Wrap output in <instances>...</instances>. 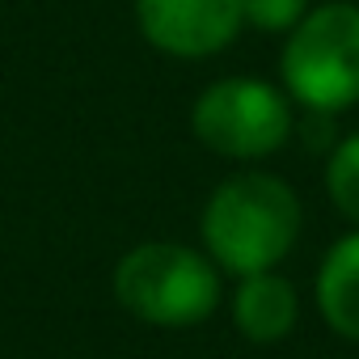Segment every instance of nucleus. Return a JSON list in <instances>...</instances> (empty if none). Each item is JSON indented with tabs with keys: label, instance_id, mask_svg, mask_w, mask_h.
Listing matches in <instances>:
<instances>
[{
	"label": "nucleus",
	"instance_id": "1",
	"mask_svg": "<svg viewBox=\"0 0 359 359\" xmlns=\"http://www.w3.org/2000/svg\"><path fill=\"white\" fill-rule=\"evenodd\" d=\"M300 237V203L283 177L271 173H237L216 187L203 208V241L208 254L229 275H262L275 271Z\"/></svg>",
	"mask_w": 359,
	"mask_h": 359
},
{
	"label": "nucleus",
	"instance_id": "2",
	"mask_svg": "<svg viewBox=\"0 0 359 359\" xmlns=\"http://www.w3.org/2000/svg\"><path fill=\"white\" fill-rule=\"evenodd\" d=\"M114 292L127 313H135L148 325H199L216 304H220V275L216 266L169 241H148L123 254L114 271Z\"/></svg>",
	"mask_w": 359,
	"mask_h": 359
},
{
	"label": "nucleus",
	"instance_id": "3",
	"mask_svg": "<svg viewBox=\"0 0 359 359\" xmlns=\"http://www.w3.org/2000/svg\"><path fill=\"white\" fill-rule=\"evenodd\" d=\"M283 85L317 114L359 102V5L330 0L292 26L283 47Z\"/></svg>",
	"mask_w": 359,
	"mask_h": 359
},
{
	"label": "nucleus",
	"instance_id": "4",
	"mask_svg": "<svg viewBox=\"0 0 359 359\" xmlns=\"http://www.w3.org/2000/svg\"><path fill=\"white\" fill-rule=\"evenodd\" d=\"M191 127L212 152L254 161V156L275 152L287 140L292 110H287L283 93L271 89L266 81L229 76V81H216L212 89H203V97L191 110Z\"/></svg>",
	"mask_w": 359,
	"mask_h": 359
},
{
	"label": "nucleus",
	"instance_id": "5",
	"mask_svg": "<svg viewBox=\"0 0 359 359\" xmlns=\"http://www.w3.org/2000/svg\"><path fill=\"white\" fill-rule=\"evenodd\" d=\"M144 39L177 60H199L229 47L241 30V0H135Z\"/></svg>",
	"mask_w": 359,
	"mask_h": 359
},
{
	"label": "nucleus",
	"instance_id": "6",
	"mask_svg": "<svg viewBox=\"0 0 359 359\" xmlns=\"http://www.w3.org/2000/svg\"><path fill=\"white\" fill-rule=\"evenodd\" d=\"M296 313H300L296 287L283 275H275V271L241 279L237 300H233V321L254 342H279L296 325Z\"/></svg>",
	"mask_w": 359,
	"mask_h": 359
},
{
	"label": "nucleus",
	"instance_id": "7",
	"mask_svg": "<svg viewBox=\"0 0 359 359\" xmlns=\"http://www.w3.org/2000/svg\"><path fill=\"white\" fill-rule=\"evenodd\" d=\"M317 309L325 325L359 342V233L342 237L317 271Z\"/></svg>",
	"mask_w": 359,
	"mask_h": 359
},
{
	"label": "nucleus",
	"instance_id": "8",
	"mask_svg": "<svg viewBox=\"0 0 359 359\" xmlns=\"http://www.w3.org/2000/svg\"><path fill=\"white\" fill-rule=\"evenodd\" d=\"M325 191H330L334 208L359 224V135H346L334 148V156L325 165Z\"/></svg>",
	"mask_w": 359,
	"mask_h": 359
},
{
	"label": "nucleus",
	"instance_id": "9",
	"mask_svg": "<svg viewBox=\"0 0 359 359\" xmlns=\"http://www.w3.org/2000/svg\"><path fill=\"white\" fill-rule=\"evenodd\" d=\"M309 0H241V18L258 30H292Z\"/></svg>",
	"mask_w": 359,
	"mask_h": 359
}]
</instances>
